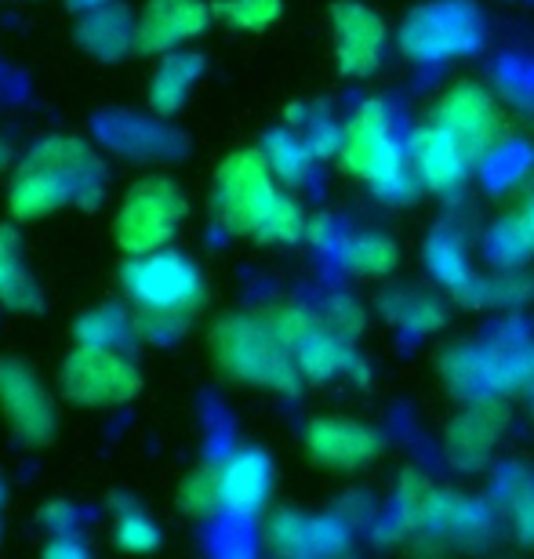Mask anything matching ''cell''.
I'll list each match as a JSON object with an SVG mask.
<instances>
[{
	"label": "cell",
	"instance_id": "7",
	"mask_svg": "<svg viewBox=\"0 0 534 559\" xmlns=\"http://www.w3.org/2000/svg\"><path fill=\"white\" fill-rule=\"evenodd\" d=\"M142 374L124 353L103 342H81L62 364V389L81 407H117L139 393Z\"/></svg>",
	"mask_w": 534,
	"mask_h": 559
},
{
	"label": "cell",
	"instance_id": "35",
	"mask_svg": "<svg viewBox=\"0 0 534 559\" xmlns=\"http://www.w3.org/2000/svg\"><path fill=\"white\" fill-rule=\"evenodd\" d=\"M4 156H8V153H4V145H0V164H4Z\"/></svg>",
	"mask_w": 534,
	"mask_h": 559
},
{
	"label": "cell",
	"instance_id": "21",
	"mask_svg": "<svg viewBox=\"0 0 534 559\" xmlns=\"http://www.w3.org/2000/svg\"><path fill=\"white\" fill-rule=\"evenodd\" d=\"M382 317L389 323H396L400 331L411 334H432L448 323V309L437 295H426V290H389L382 295Z\"/></svg>",
	"mask_w": 534,
	"mask_h": 559
},
{
	"label": "cell",
	"instance_id": "23",
	"mask_svg": "<svg viewBox=\"0 0 534 559\" xmlns=\"http://www.w3.org/2000/svg\"><path fill=\"white\" fill-rule=\"evenodd\" d=\"M443 495H448V490H440L429 476H422V473H415V468H407V473L400 476V487H396L400 520H404V527L432 534V523H437Z\"/></svg>",
	"mask_w": 534,
	"mask_h": 559
},
{
	"label": "cell",
	"instance_id": "14",
	"mask_svg": "<svg viewBox=\"0 0 534 559\" xmlns=\"http://www.w3.org/2000/svg\"><path fill=\"white\" fill-rule=\"evenodd\" d=\"M207 0H150L139 15V51H178L207 29Z\"/></svg>",
	"mask_w": 534,
	"mask_h": 559
},
{
	"label": "cell",
	"instance_id": "20",
	"mask_svg": "<svg viewBox=\"0 0 534 559\" xmlns=\"http://www.w3.org/2000/svg\"><path fill=\"white\" fill-rule=\"evenodd\" d=\"M487 382L491 393H534V345L531 342H498L484 345Z\"/></svg>",
	"mask_w": 534,
	"mask_h": 559
},
{
	"label": "cell",
	"instance_id": "5",
	"mask_svg": "<svg viewBox=\"0 0 534 559\" xmlns=\"http://www.w3.org/2000/svg\"><path fill=\"white\" fill-rule=\"evenodd\" d=\"M186 193L168 178H146L131 186L120 200L114 218V237L128 254H146L157 248H171L178 226L186 218Z\"/></svg>",
	"mask_w": 534,
	"mask_h": 559
},
{
	"label": "cell",
	"instance_id": "19",
	"mask_svg": "<svg viewBox=\"0 0 534 559\" xmlns=\"http://www.w3.org/2000/svg\"><path fill=\"white\" fill-rule=\"evenodd\" d=\"M204 70V59L193 51H168V59L157 66V73H153L150 81V106L157 109L161 117H171L182 109L189 87Z\"/></svg>",
	"mask_w": 534,
	"mask_h": 559
},
{
	"label": "cell",
	"instance_id": "33",
	"mask_svg": "<svg viewBox=\"0 0 534 559\" xmlns=\"http://www.w3.org/2000/svg\"><path fill=\"white\" fill-rule=\"evenodd\" d=\"M509 229L517 233L520 248H524V251H534V200H531V204L520 207L513 218H509Z\"/></svg>",
	"mask_w": 534,
	"mask_h": 559
},
{
	"label": "cell",
	"instance_id": "11",
	"mask_svg": "<svg viewBox=\"0 0 534 559\" xmlns=\"http://www.w3.org/2000/svg\"><path fill=\"white\" fill-rule=\"evenodd\" d=\"M306 451L317 465L335 468V473H353L360 465H371L385 451L382 432L356 418H313L306 429Z\"/></svg>",
	"mask_w": 534,
	"mask_h": 559
},
{
	"label": "cell",
	"instance_id": "17",
	"mask_svg": "<svg viewBox=\"0 0 534 559\" xmlns=\"http://www.w3.org/2000/svg\"><path fill=\"white\" fill-rule=\"evenodd\" d=\"M66 204H76V189L66 182L59 171H51L48 164L26 156V164L19 167L15 182H11V193H8L11 215L22 222H37Z\"/></svg>",
	"mask_w": 534,
	"mask_h": 559
},
{
	"label": "cell",
	"instance_id": "31",
	"mask_svg": "<svg viewBox=\"0 0 534 559\" xmlns=\"http://www.w3.org/2000/svg\"><path fill=\"white\" fill-rule=\"evenodd\" d=\"M117 545L128 552H150L161 545V531L157 523H153L146 512L139 509H128L117 516Z\"/></svg>",
	"mask_w": 534,
	"mask_h": 559
},
{
	"label": "cell",
	"instance_id": "26",
	"mask_svg": "<svg viewBox=\"0 0 534 559\" xmlns=\"http://www.w3.org/2000/svg\"><path fill=\"white\" fill-rule=\"evenodd\" d=\"M342 259L356 276H389L400 265V248L382 233H364V237H353L346 243Z\"/></svg>",
	"mask_w": 534,
	"mask_h": 559
},
{
	"label": "cell",
	"instance_id": "18",
	"mask_svg": "<svg viewBox=\"0 0 534 559\" xmlns=\"http://www.w3.org/2000/svg\"><path fill=\"white\" fill-rule=\"evenodd\" d=\"M292 356L306 382H328V378H339V374L367 378V367L353 356L349 338H342V334L324 328V323H317V328L295 345Z\"/></svg>",
	"mask_w": 534,
	"mask_h": 559
},
{
	"label": "cell",
	"instance_id": "10",
	"mask_svg": "<svg viewBox=\"0 0 534 559\" xmlns=\"http://www.w3.org/2000/svg\"><path fill=\"white\" fill-rule=\"evenodd\" d=\"M0 415L29 447L48 443L55 432V404L48 389L26 364L11 360V356L0 360Z\"/></svg>",
	"mask_w": 534,
	"mask_h": 559
},
{
	"label": "cell",
	"instance_id": "13",
	"mask_svg": "<svg viewBox=\"0 0 534 559\" xmlns=\"http://www.w3.org/2000/svg\"><path fill=\"white\" fill-rule=\"evenodd\" d=\"M506 421L509 415L498 400L491 396L473 400V407L462 411V415L448 425V432H443V454H448V462L454 468H462V473L487 465L498 436L506 432Z\"/></svg>",
	"mask_w": 534,
	"mask_h": 559
},
{
	"label": "cell",
	"instance_id": "32",
	"mask_svg": "<svg viewBox=\"0 0 534 559\" xmlns=\"http://www.w3.org/2000/svg\"><path fill=\"white\" fill-rule=\"evenodd\" d=\"M324 328H331L335 334H342V338H356V334L364 331V312L360 306H356L353 298L346 295H335V298H328V306H324Z\"/></svg>",
	"mask_w": 534,
	"mask_h": 559
},
{
	"label": "cell",
	"instance_id": "16",
	"mask_svg": "<svg viewBox=\"0 0 534 559\" xmlns=\"http://www.w3.org/2000/svg\"><path fill=\"white\" fill-rule=\"evenodd\" d=\"M265 542L273 545V552L284 556H324V552H342L349 545V527L339 520H320V516H302V512H276L265 527Z\"/></svg>",
	"mask_w": 534,
	"mask_h": 559
},
{
	"label": "cell",
	"instance_id": "27",
	"mask_svg": "<svg viewBox=\"0 0 534 559\" xmlns=\"http://www.w3.org/2000/svg\"><path fill=\"white\" fill-rule=\"evenodd\" d=\"M178 509L189 516H207V512L222 509V484H218V468H193L186 476V484L178 487Z\"/></svg>",
	"mask_w": 534,
	"mask_h": 559
},
{
	"label": "cell",
	"instance_id": "29",
	"mask_svg": "<svg viewBox=\"0 0 534 559\" xmlns=\"http://www.w3.org/2000/svg\"><path fill=\"white\" fill-rule=\"evenodd\" d=\"M506 509L513 516L517 538L524 545H534V479L527 476H513L506 479Z\"/></svg>",
	"mask_w": 534,
	"mask_h": 559
},
{
	"label": "cell",
	"instance_id": "2",
	"mask_svg": "<svg viewBox=\"0 0 534 559\" xmlns=\"http://www.w3.org/2000/svg\"><path fill=\"white\" fill-rule=\"evenodd\" d=\"M339 160L342 171L360 178L364 186H371L378 197L385 200H407L415 197V189L422 186L415 171H411V156L407 145L396 139L389 109L375 98H367L353 109V117L342 124L339 139Z\"/></svg>",
	"mask_w": 534,
	"mask_h": 559
},
{
	"label": "cell",
	"instance_id": "12",
	"mask_svg": "<svg viewBox=\"0 0 534 559\" xmlns=\"http://www.w3.org/2000/svg\"><path fill=\"white\" fill-rule=\"evenodd\" d=\"M407 156H411V171L426 189L432 193H459L465 186V178H470L473 164L470 156L448 128H440L437 120H429V124L415 128V135L407 142Z\"/></svg>",
	"mask_w": 534,
	"mask_h": 559
},
{
	"label": "cell",
	"instance_id": "30",
	"mask_svg": "<svg viewBox=\"0 0 534 559\" xmlns=\"http://www.w3.org/2000/svg\"><path fill=\"white\" fill-rule=\"evenodd\" d=\"M262 320H265V328H270L276 338L287 345V349H295V345L320 323L313 312H306L298 306H273L270 312H262Z\"/></svg>",
	"mask_w": 534,
	"mask_h": 559
},
{
	"label": "cell",
	"instance_id": "6",
	"mask_svg": "<svg viewBox=\"0 0 534 559\" xmlns=\"http://www.w3.org/2000/svg\"><path fill=\"white\" fill-rule=\"evenodd\" d=\"M480 37L484 26L473 4H465V0H437V4L415 8L404 19L400 48L415 62H443L476 51Z\"/></svg>",
	"mask_w": 534,
	"mask_h": 559
},
{
	"label": "cell",
	"instance_id": "1",
	"mask_svg": "<svg viewBox=\"0 0 534 559\" xmlns=\"http://www.w3.org/2000/svg\"><path fill=\"white\" fill-rule=\"evenodd\" d=\"M211 207L229 233L259 243H298L309 233L306 211L281 189L262 150H237L218 164Z\"/></svg>",
	"mask_w": 534,
	"mask_h": 559
},
{
	"label": "cell",
	"instance_id": "28",
	"mask_svg": "<svg viewBox=\"0 0 534 559\" xmlns=\"http://www.w3.org/2000/svg\"><path fill=\"white\" fill-rule=\"evenodd\" d=\"M218 15L233 29H265L281 19V0H222Z\"/></svg>",
	"mask_w": 534,
	"mask_h": 559
},
{
	"label": "cell",
	"instance_id": "15",
	"mask_svg": "<svg viewBox=\"0 0 534 559\" xmlns=\"http://www.w3.org/2000/svg\"><path fill=\"white\" fill-rule=\"evenodd\" d=\"M222 484V509L229 516H259L265 501L273 495V462L259 447H244V451L229 454L226 465L218 468Z\"/></svg>",
	"mask_w": 534,
	"mask_h": 559
},
{
	"label": "cell",
	"instance_id": "4",
	"mask_svg": "<svg viewBox=\"0 0 534 559\" xmlns=\"http://www.w3.org/2000/svg\"><path fill=\"white\" fill-rule=\"evenodd\" d=\"M124 295L131 298L142 317L157 323L186 320L189 312L200 309L204 301V276L193 259H186L182 251L157 248L146 254H131V262L120 273Z\"/></svg>",
	"mask_w": 534,
	"mask_h": 559
},
{
	"label": "cell",
	"instance_id": "3",
	"mask_svg": "<svg viewBox=\"0 0 534 559\" xmlns=\"http://www.w3.org/2000/svg\"><path fill=\"white\" fill-rule=\"evenodd\" d=\"M211 353L233 382L287 396H295L306 382L292 349L265 328L262 317H222L211 328Z\"/></svg>",
	"mask_w": 534,
	"mask_h": 559
},
{
	"label": "cell",
	"instance_id": "25",
	"mask_svg": "<svg viewBox=\"0 0 534 559\" xmlns=\"http://www.w3.org/2000/svg\"><path fill=\"white\" fill-rule=\"evenodd\" d=\"M262 156L284 186H298L309 175V164H313L317 153L309 150L306 139L292 135V131H273L262 145Z\"/></svg>",
	"mask_w": 534,
	"mask_h": 559
},
{
	"label": "cell",
	"instance_id": "34",
	"mask_svg": "<svg viewBox=\"0 0 534 559\" xmlns=\"http://www.w3.org/2000/svg\"><path fill=\"white\" fill-rule=\"evenodd\" d=\"M109 0H70V8L73 11H81V15H87V11H95V8H106Z\"/></svg>",
	"mask_w": 534,
	"mask_h": 559
},
{
	"label": "cell",
	"instance_id": "24",
	"mask_svg": "<svg viewBox=\"0 0 534 559\" xmlns=\"http://www.w3.org/2000/svg\"><path fill=\"white\" fill-rule=\"evenodd\" d=\"M426 262H429L432 276H437L454 298L476 280L473 265H470V251H465L459 233H448V229L437 233V237L426 243Z\"/></svg>",
	"mask_w": 534,
	"mask_h": 559
},
{
	"label": "cell",
	"instance_id": "9",
	"mask_svg": "<svg viewBox=\"0 0 534 559\" xmlns=\"http://www.w3.org/2000/svg\"><path fill=\"white\" fill-rule=\"evenodd\" d=\"M331 26H335V59L346 76H375L382 70L389 51V29L378 11L360 0H342L331 8Z\"/></svg>",
	"mask_w": 534,
	"mask_h": 559
},
{
	"label": "cell",
	"instance_id": "22",
	"mask_svg": "<svg viewBox=\"0 0 534 559\" xmlns=\"http://www.w3.org/2000/svg\"><path fill=\"white\" fill-rule=\"evenodd\" d=\"M0 301L11 309H37L40 290L22 262V248L15 229H0Z\"/></svg>",
	"mask_w": 534,
	"mask_h": 559
},
{
	"label": "cell",
	"instance_id": "8",
	"mask_svg": "<svg viewBox=\"0 0 534 559\" xmlns=\"http://www.w3.org/2000/svg\"><path fill=\"white\" fill-rule=\"evenodd\" d=\"M432 120L451 131L473 167H484L502 150V114H498L491 92H484L480 84L462 81L448 87L432 109Z\"/></svg>",
	"mask_w": 534,
	"mask_h": 559
}]
</instances>
